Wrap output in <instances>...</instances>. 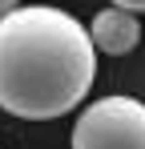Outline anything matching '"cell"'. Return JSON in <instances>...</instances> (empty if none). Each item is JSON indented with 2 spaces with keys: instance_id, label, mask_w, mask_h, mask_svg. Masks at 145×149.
Listing matches in <instances>:
<instances>
[{
  "instance_id": "cell-1",
  "label": "cell",
  "mask_w": 145,
  "mask_h": 149,
  "mask_svg": "<svg viewBox=\"0 0 145 149\" xmlns=\"http://www.w3.org/2000/svg\"><path fill=\"white\" fill-rule=\"evenodd\" d=\"M97 49L89 28L52 4H16L0 16V109L52 121L89 97Z\"/></svg>"
},
{
  "instance_id": "cell-2",
  "label": "cell",
  "mask_w": 145,
  "mask_h": 149,
  "mask_svg": "<svg viewBox=\"0 0 145 149\" xmlns=\"http://www.w3.org/2000/svg\"><path fill=\"white\" fill-rule=\"evenodd\" d=\"M72 149H145V101L101 97L72 125Z\"/></svg>"
},
{
  "instance_id": "cell-3",
  "label": "cell",
  "mask_w": 145,
  "mask_h": 149,
  "mask_svg": "<svg viewBox=\"0 0 145 149\" xmlns=\"http://www.w3.org/2000/svg\"><path fill=\"white\" fill-rule=\"evenodd\" d=\"M89 40L105 56H125V52L137 49V40H141V20H137V12H125V8L109 4V8H101L93 16Z\"/></svg>"
},
{
  "instance_id": "cell-4",
  "label": "cell",
  "mask_w": 145,
  "mask_h": 149,
  "mask_svg": "<svg viewBox=\"0 0 145 149\" xmlns=\"http://www.w3.org/2000/svg\"><path fill=\"white\" fill-rule=\"evenodd\" d=\"M113 8H125V12H145V0H109Z\"/></svg>"
},
{
  "instance_id": "cell-5",
  "label": "cell",
  "mask_w": 145,
  "mask_h": 149,
  "mask_svg": "<svg viewBox=\"0 0 145 149\" xmlns=\"http://www.w3.org/2000/svg\"><path fill=\"white\" fill-rule=\"evenodd\" d=\"M16 4H20V0H0V16H4V12H12Z\"/></svg>"
}]
</instances>
